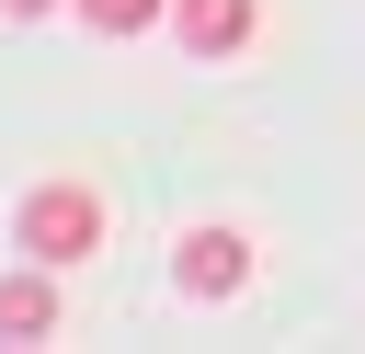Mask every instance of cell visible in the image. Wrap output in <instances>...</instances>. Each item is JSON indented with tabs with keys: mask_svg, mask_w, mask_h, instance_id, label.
<instances>
[{
	"mask_svg": "<svg viewBox=\"0 0 365 354\" xmlns=\"http://www.w3.org/2000/svg\"><path fill=\"white\" fill-rule=\"evenodd\" d=\"M171 34H182V57H240L262 34V0H171Z\"/></svg>",
	"mask_w": 365,
	"mask_h": 354,
	"instance_id": "3957f363",
	"label": "cell"
},
{
	"mask_svg": "<svg viewBox=\"0 0 365 354\" xmlns=\"http://www.w3.org/2000/svg\"><path fill=\"white\" fill-rule=\"evenodd\" d=\"M46 331H57V263L0 274V343H46Z\"/></svg>",
	"mask_w": 365,
	"mask_h": 354,
	"instance_id": "277c9868",
	"label": "cell"
},
{
	"mask_svg": "<svg viewBox=\"0 0 365 354\" xmlns=\"http://www.w3.org/2000/svg\"><path fill=\"white\" fill-rule=\"evenodd\" d=\"M11 240H23V263H91L103 251V194L91 183H34L23 206H11Z\"/></svg>",
	"mask_w": 365,
	"mask_h": 354,
	"instance_id": "6da1fadb",
	"label": "cell"
},
{
	"mask_svg": "<svg viewBox=\"0 0 365 354\" xmlns=\"http://www.w3.org/2000/svg\"><path fill=\"white\" fill-rule=\"evenodd\" d=\"M0 11H11V23H34V11H57V0H0Z\"/></svg>",
	"mask_w": 365,
	"mask_h": 354,
	"instance_id": "8992f818",
	"label": "cell"
},
{
	"mask_svg": "<svg viewBox=\"0 0 365 354\" xmlns=\"http://www.w3.org/2000/svg\"><path fill=\"white\" fill-rule=\"evenodd\" d=\"M68 11H80L91 34H148V23L171 11V0H68Z\"/></svg>",
	"mask_w": 365,
	"mask_h": 354,
	"instance_id": "5b68a950",
	"label": "cell"
},
{
	"mask_svg": "<svg viewBox=\"0 0 365 354\" xmlns=\"http://www.w3.org/2000/svg\"><path fill=\"white\" fill-rule=\"evenodd\" d=\"M251 263H262V251H251V228H228V217H205V228H182V240H171V285H182V297H205V308H217V297H240V285H251Z\"/></svg>",
	"mask_w": 365,
	"mask_h": 354,
	"instance_id": "7a4b0ae2",
	"label": "cell"
}]
</instances>
